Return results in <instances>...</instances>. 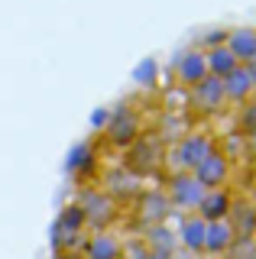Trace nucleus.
Masks as SVG:
<instances>
[{
	"label": "nucleus",
	"instance_id": "1",
	"mask_svg": "<svg viewBox=\"0 0 256 259\" xmlns=\"http://www.w3.org/2000/svg\"><path fill=\"white\" fill-rule=\"evenodd\" d=\"M143 133H146V117H143V110H137L133 101H123V104H117L114 110L104 113L101 146H107V149H114V152H126Z\"/></svg>",
	"mask_w": 256,
	"mask_h": 259
},
{
	"label": "nucleus",
	"instance_id": "2",
	"mask_svg": "<svg viewBox=\"0 0 256 259\" xmlns=\"http://www.w3.org/2000/svg\"><path fill=\"white\" fill-rule=\"evenodd\" d=\"M165 152H169V143L159 136V130H146V133H143L140 140L123 152V162H120V165H123L126 172H133L137 178L146 182V178L162 175Z\"/></svg>",
	"mask_w": 256,
	"mask_h": 259
},
{
	"label": "nucleus",
	"instance_id": "3",
	"mask_svg": "<svg viewBox=\"0 0 256 259\" xmlns=\"http://www.w3.org/2000/svg\"><path fill=\"white\" fill-rule=\"evenodd\" d=\"M214 149H218V140H214L211 130H188V133H182L179 140L169 146L165 165H169L172 172H195Z\"/></svg>",
	"mask_w": 256,
	"mask_h": 259
},
{
	"label": "nucleus",
	"instance_id": "4",
	"mask_svg": "<svg viewBox=\"0 0 256 259\" xmlns=\"http://www.w3.org/2000/svg\"><path fill=\"white\" fill-rule=\"evenodd\" d=\"M75 204H78V210H81V217H84L88 233L114 230V227L120 224V217H123V207H120L104 188H98V185H88Z\"/></svg>",
	"mask_w": 256,
	"mask_h": 259
},
{
	"label": "nucleus",
	"instance_id": "5",
	"mask_svg": "<svg viewBox=\"0 0 256 259\" xmlns=\"http://www.w3.org/2000/svg\"><path fill=\"white\" fill-rule=\"evenodd\" d=\"M88 240V227H84V217L81 210H78V204H65L62 207V214L55 217V227H52V249L59 259L71 256L75 259L78 253H81Z\"/></svg>",
	"mask_w": 256,
	"mask_h": 259
},
{
	"label": "nucleus",
	"instance_id": "6",
	"mask_svg": "<svg viewBox=\"0 0 256 259\" xmlns=\"http://www.w3.org/2000/svg\"><path fill=\"white\" fill-rule=\"evenodd\" d=\"M126 210H130V221H133V227H137L140 233L153 230V227H165L169 217L175 214L169 207V201H165L162 188H143V194Z\"/></svg>",
	"mask_w": 256,
	"mask_h": 259
},
{
	"label": "nucleus",
	"instance_id": "7",
	"mask_svg": "<svg viewBox=\"0 0 256 259\" xmlns=\"http://www.w3.org/2000/svg\"><path fill=\"white\" fill-rule=\"evenodd\" d=\"M162 194L169 201L172 210H182V214H195L198 201H201L204 188L195 182L191 172H169L165 175V185H162Z\"/></svg>",
	"mask_w": 256,
	"mask_h": 259
},
{
	"label": "nucleus",
	"instance_id": "8",
	"mask_svg": "<svg viewBox=\"0 0 256 259\" xmlns=\"http://www.w3.org/2000/svg\"><path fill=\"white\" fill-rule=\"evenodd\" d=\"M143 185H146V182H143V178H137L133 172H126L123 165H110L104 175H98V188L107 191V194H110V198H114L123 210L130 207L133 201L140 198V194H143Z\"/></svg>",
	"mask_w": 256,
	"mask_h": 259
},
{
	"label": "nucleus",
	"instance_id": "9",
	"mask_svg": "<svg viewBox=\"0 0 256 259\" xmlns=\"http://www.w3.org/2000/svg\"><path fill=\"white\" fill-rule=\"evenodd\" d=\"M172 78L182 91H191L207 78V62H204V46H188L175 55L172 62Z\"/></svg>",
	"mask_w": 256,
	"mask_h": 259
},
{
	"label": "nucleus",
	"instance_id": "10",
	"mask_svg": "<svg viewBox=\"0 0 256 259\" xmlns=\"http://www.w3.org/2000/svg\"><path fill=\"white\" fill-rule=\"evenodd\" d=\"M191 175H195V182L201 185L204 191L230 188V175H234V159H230L227 152H224L221 146H218V149H214L211 156H207V159H204V162H201V165H198Z\"/></svg>",
	"mask_w": 256,
	"mask_h": 259
},
{
	"label": "nucleus",
	"instance_id": "11",
	"mask_svg": "<svg viewBox=\"0 0 256 259\" xmlns=\"http://www.w3.org/2000/svg\"><path fill=\"white\" fill-rule=\"evenodd\" d=\"M191 110H198L201 117H218V113L227 110V97H224V88L218 78H204L198 88L188 91Z\"/></svg>",
	"mask_w": 256,
	"mask_h": 259
},
{
	"label": "nucleus",
	"instance_id": "12",
	"mask_svg": "<svg viewBox=\"0 0 256 259\" xmlns=\"http://www.w3.org/2000/svg\"><path fill=\"white\" fill-rule=\"evenodd\" d=\"M227 224L237 240H256V201L246 198V194H234Z\"/></svg>",
	"mask_w": 256,
	"mask_h": 259
},
{
	"label": "nucleus",
	"instance_id": "13",
	"mask_svg": "<svg viewBox=\"0 0 256 259\" xmlns=\"http://www.w3.org/2000/svg\"><path fill=\"white\" fill-rule=\"evenodd\" d=\"M204 230L207 224L201 221L198 214H182L179 217V227H175V243L185 256H201L204 249Z\"/></svg>",
	"mask_w": 256,
	"mask_h": 259
},
{
	"label": "nucleus",
	"instance_id": "14",
	"mask_svg": "<svg viewBox=\"0 0 256 259\" xmlns=\"http://www.w3.org/2000/svg\"><path fill=\"white\" fill-rule=\"evenodd\" d=\"M120 256H123V240L114 230L88 233L81 253H78V259H120Z\"/></svg>",
	"mask_w": 256,
	"mask_h": 259
},
{
	"label": "nucleus",
	"instance_id": "15",
	"mask_svg": "<svg viewBox=\"0 0 256 259\" xmlns=\"http://www.w3.org/2000/svg\"><path fill=\"white\" fill-rule=\"evenodd\" d=\"M221 88H224L227 104H234V107H243L246 101H253V97H256V78L250 75L246 65H240V68L230 71V75L221 81Z\"/></svg>",
	"mask_w": 256,
	"mask_h": 259
},
{
	"label": "nucleus",
	"instance_id": "16",
	"mask_svg": "<svg viewBox=\"0 0 256 259\" xmlns=\"http://www.w3.org/2000/svg\"><path fill=\"white\" fill-rule=\"evenodd\" d=\"M230 204H234V188H214V191H204L201 194L195 214L201 217L204 224H218V221H227Z\"/></svg>",
	"mask_w": 256,
	"mask_h": 259
},
{
	"label": "nucleus",
	"instance_id": "17",
	"mask_svg": "<svg viewBox=\"0 0 256 259\" xmlns=\"http://www.w3.org/2000/svg\"><path fill=\"white\" fill-rule=\"evenodd\" d=\"M224 46L234 52V59L240 65L253 62L256 59V26H234V29H227Z\"/></svg>",
	"mask_w": 256,
	"mask_h": 259
},
{
	"label": "nucleus",
	"instance_id": "18",
	"mask_svg": "<svg viewBox=\"0 0 256 259\" xmlns=\"http://www.w3.org/2000/svg\"><path fill=\"white\" fill-rule=\"evenodd\" d=\"M204 62H207V78H218V81H224L234 68H240V62L234 59V52L224 46V39L204 46Z\"/></svg>",
	"mask_w": 256,
	"mask_h": 259
},
{
	"label": "nucleus",
	"instance_id": "19",
	"mask_svg": "<svg viewBox=\"0 0 256 259\" xmlns=\"http://www.w3.org/2000/svg\"><path fill=\"white\" fill-rule=\"evenodd\" d=\"M234 230H230V224L227 221H218V224H207V230H204V249L201 253L204 256H214V259H221L224 253L230 249V243H234Z\"/></svg>",
	"mask_w": 256,
	"mask_h": 259
},
{
	"label": "nucleus",
	"instance_id": "20",
	"mask_svg": "<svg viewBox=\"0 0 256 259\" xmlns=\"http://www.w3.org/2000/svg\"><path fill=\"white\" fill-rule=\"evenodd\" d=\"M91 162H94V152H91V146L84 143V146H78V149L68 156V172L75 178H81V182L94 178V185H98V168H94Z\"/></svg>",
	"mask_w": 256,
	"mask_h": 259
},
{
	"label": "nucleus",
	"instance_id": "21",
	"mask_svg": "<svg viewBox=\"0 0 256 259\" xmlns=\"http://www.w3.org/2000/svg\"><path fill=\"white\" fill-rule=\"evenodd\" d=\"M237 130H240V136H253L256 133V97L246 101L243 107L237 110Z\"/></svg>",
	"mask_w": 256,
	"mask_h": 259
},
{
	"label": "nucleus",
	"instance_id": "22",
	"mask_svg": "<svg viewBox=\"0 0 256 259\" xmlns=\"http://www.w3.org/2000/svg\"><path fill=\"white\" fill-rule=\"evenodd\" d=\"M221 259H256V240H234Z\"/></svg>",
	"mask_w": 256,
	"mask_h": 259
},
{
	"label": "nucleus",
	"instance_id": "23",
	"mask_svg": "<svg viewBox=\"0 0 256 259\" xmlns=\"http://www.w3.org/2000/svg\"><path fill=\"white\" fill-rule=\"evenodd\" d=\"M246 140V152H250V159H256V133L253 136H243Z\"/></svg>",
	"mask_w": 256,
	"mask_h": 259
},
{
	"label": "nucleus",
	"instance_id": "24",
	"mask_svg": "<svg viewBox=\"0 0 256 259\" xmlns=\"http://www.w3.org/2000/svg\"><path fill=\"white\" fill-rule=\"evenodd\" d=\"M188 259H214V256H204V253H201V256H188Z\"/></svg>",
	"mask_w": 256,
	"mask_h": 259
}]
</instances>
